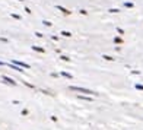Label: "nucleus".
Returning a JSON list of instances; mask_svg holds the SVG:
<instances>
[{"mask_svg": "<svg viewBox=\"0 0 143 130\" xmlns=\"http://www.w3.org/2000/svg\"><path fill=\"white\" fill-rule=\"evenodd\" d=\"M61 75H63V76H66V78H69V79H72V76H70L69 73H61Z\"/></svg>", "mask_w": 143, "mask_h": 130, "instance_id": "10", "label": "nucleus"}, {"mask_svg": "<svg viewBox=\"0 0 143 130\" xmlns=\"http://www.w3.org/2000/svg\"><path fill=\"white\" fill-rule=\"evenodd\" d=\"M104 59H105V60H108V61H113V57H110V56H104Z\"/></svg>", "mask_w": 143, "mask_h": 130, "instance_id": "7", "label": "nucleus"}, {"mask_svg": "<svg viewBox=\"0 0 143 130\" xmlns=\"http://www.w3.org/2000/svg\"><path fill=\"white\" fill-rule=\"evenodd\" d=\"M57 9H59L60 12H63V13H64V15H70V13H72V12H69V10H67V9L61 8V6H57Z\"/></svg>", "mask_w": 143, "mask_h": 130, "instance_id": "4", "label": "nucleus"}, {"mask_svg": "<svg viewBox=\"0 0 143 130\" xmlns=\"http://www.w3.org/2000/svg\"><path fill=\"white\" fill-rule=\"evenodd\" d=\"M2 79H3L4 82H8V83H10V85H13L15 86L16 85V82L13 81V79H10V78H8V76H2Z\"/></svg>", "mask_w": 143, "mask_h": 130, "instance_id": "3", "label": "nucleus"}, {"mask_svg": "<svg viewBox=\"0 0 143 130\" xmlns=\"http://www.w3.org/2000/svg\"><path fill=\"white\" fill-rule=\"evenodd\" d=\"M0 64H3V63H2V61H0Z\"/></svg>", "mask_w": 143, "mask_h": 130, "instance_id": "12", "label": "nucleus"}, {"mask_svg": "<svg viewBox=\"0 0 143 130\" xmlns=\"http://www.w3.org/2000/svg\"><path fill=\"white\" fill-rule=\"evenodd\" d=\"M12 64H18L19 67H25V69H29V64L22 63V61H18V60H13V61H12Z\"/></svg>", "mask_w": 143, "mask_h": 130, "instance_id": "2", "label": "nucleus"}, {"mask_svg": "<svg viewBox=\"0 0 143 130\" xmlns=\"http://www.w3.org/2000/svg\"><path fill=\"white\" fill-rule=\"evenodd\" d=\"M79 98H80V100H85V101H92L91 98H88V97H79Z\"/></svg>", "mask_w": 143, "mask_h": 130, "instance_id": "8", "label": "nucleus"}, {"mask_svg": "<svg viewBox=\"0 0 143 130\" xmlns=\"http://www.w3.org/2000/svg\"><path fill=\"white\" fill-rule=\"evenodd\" d=\"M35 51H41V53H44V48H41V47H32Z\"/></svg>", "mask_w": 143, "mask_h": 130, "instance_id": "5", "label": "nucleus"}, {"mask_svg": "<svg viewBox=\"0 0 143 130\" xmlns=\"http://www.w3.org/2000/svg\"><path fill=\"white\" fill-rule=\"evenodd\" d=\"M70 89L72 91H77V92H82V94H89V95H94V91L91 89H86V88H77V86H70Z\"/></svg>", "mask_w": 143, "mask_h": 130, "instance_id": "1", "label": "nucleus"}, {"mask_svg": "<svg viewBox=\"0 0 143 130\" xmlns=\"http://www.w3.org/2000/svg\"><path fill=\"white\" fill-rule=\"evenodd\" d=\"M61 35H64V37H70L72 34H70V32H67V31H63V32H61Z\"/></svg>", "mask_w": 143, "mask_h": 130, "instance_id": "6", "label": "nucleus"}, {"mask_svg": "<svg viewBox=\"0 0 143 130\" xmlns=\"http://www.w3.org/2000/svg\"><path fill=\"white\" fill-rule=\"evenodd\" d=\"M136 88H137V89H142V91H143V85H136Z\"/></svg>", "mask_w": 143, "mask_h": 130, "instance_id": "11", "label": "nucleus"}, {"mask_svg": "<svg viewBox=\"0 0 143 130\" xmlns=\"http://www.w3.org/2000/svg\"><path fill=\"white\" fill-rule=\"evenodd\" d=\"M114 41H115L117 44H120V42H121V38H118V37H117V38H115V40H114Z\"/></svg>", "mask_w": 143, "mask_h": 130, "instance_id": "9", "label": "nucleus"}]
</instances>
